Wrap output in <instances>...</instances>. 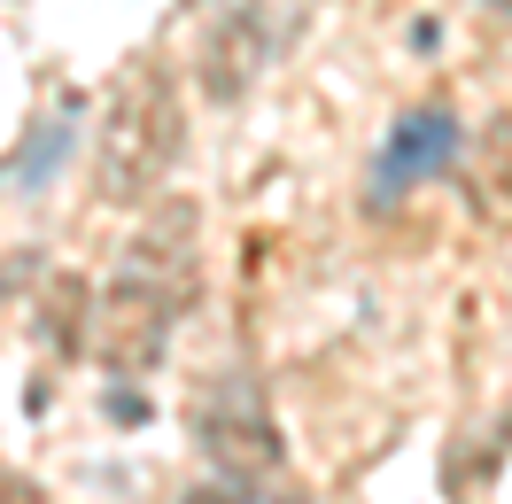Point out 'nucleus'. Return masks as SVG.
I'll list each match as a JSON object with an SVG mask.
<instances>
[{"label":"nucleus","mask_w":512,"mask_h":504,"mask_svg":"<svg viewBox=\"0 0 512 504\" xmlns=\"http://www.w3.org/2000/svg\"><path fill=\"white\" fill-rule=\"evenodd\" d=\"M264 47H272V16H264V0H241L233 16H218V32L202 39V94L210 101H241L249 94V78L264 70Z\"/></svg>","instance_id":"obj_5"},{"label":"nucleus","mask_w":512,"mask_h":504,"mask_svg":"<svg viewBox=\"0 0 512 504\" xmlns=\"http://www.w3.org/2000/svg\"><path fill=\"white\" fill-rule=\"evenodd\" d=\"M194 295V202H163L156 218L132 233L117 280L94 311V349L101 365L125 380V373H148L156 349L171 342V326Z\"/></svg>","instance_id":"obj_1"},{"label":"nucleus","mask_w":512,"mask_h":504,"mask_svg":"<svg viewBox=\"0 0 512 504\" xmlns=\"http://www.w3.org/2000/svg\"><path fill=\"white\" fill-rule=\"evenodd\" d=\"M70 125H78V101H63V109L32 132V148L16 156V194H47L55 187V171H63V156H70Z\"/></svg>","instance_id":"obj_6"},{"label":"nucleus","mask_w":512,"mask_h":504,"mask_svg":"<svg viewBox=\"0 0 512 504\" xmlns=\"http://www.w3.org/2000/svg\"><path fill=\"white\" fill-rule=\"evenodd\" d=\"M39 326H47V342H55V349H78V342H86V280H55Z\"/></svg>","instance_id":"obj_8"},{"label":"nucleus","mask_w":512,"mask_h":504,"mask_svg":"<svg viewBox=\"0 0 512 504\" xmlns=\"http://www.w3.org/2000/svg\"><path fill=\"white\" fill-rule=\"evenodd\" d=\"M194 435H202V450H210V466H218V473H272V466H280L272 411H264V396H256V380L241 373V365H225V373L202 388Z\"/></svg>","instance_id":"obj_3"},{"label":"nucleus","mask_w":512,"mask_h":504,"mask_svg":"<svg viewBox=\"0 0 512 504\" xmlns=\"http://www.w3.org/2000/svg\"><path fill=\"white\" fill-rule=\"evenodd\" d=\"M109 419H148V404H140V396H125V388H109Z\"/></svg>","instance_id":"obj_9"},{"label":"nucleus","mask_w":512,"mask_h":504,"mask_svg":"<svg viewBox=\"0 0 512 504\" xmlns=\"http://www.w3.org/2000/svg\"><path fill=\"white\" fill-rule=\"evenodd\" d=\"M458 156V117L450 101H427V109H404L388 125L381 156H373V179H365V210H396L419 179H435L443 163Z\"/></svg>","instance_id":"obj_4"},{"label":"nucleus","mask_w":512,"mask_h":504,"mask_svg":"<svg viewBox=\"0 0 512 504\" xmlns=\"http://www.w3.org/2000/svg\"><path fill=\"white\" fill-rule=\"evenodd\" d=\"M179 86L163 63H140L132 78H117V94L101 109V132H94V187L101 202H140L156 194V179L171 171L179 156Z\"/></svg>","instance_id":"obj_2"},{"label":"nucleus","mask_w":512,"mask_h":504,"mask_svg":"<svg viewBox=\"0 0 512 504\" xmlns=\"http://www.w3.org/2000/svg\"><path fill=\"white\" fill-rule=\"evenodd\" d=\"M481 8H489V16H497V24H512V0H481Z\"/></svg>","instance_id":"obj_10"},{"label":"nucleus","mask_w":512,"mask_h":504,"mask_svg":"<svg viewBox=\"0 0 512 504\" xmlns=\"http://www.w3.org/2000/svg\"><path fill=\"white\" fill-rule=\"evenodd\" d=\"M179 504H303L295 489L264 481V473H218V481H194Z\"/></svg>","instance_id":"obj_7"},{"label":"nucleus","mask_w":512,"mask_h":504,"mask_svg":"<svg viewBox=\"0 0 512 504\" xmlns=\"http://www.w3.org/2000/svg\"><path fill=\"white\" fill-rule=\"evenodd\" d=\"M179 8H202V0H179Z\"/></svg>","instance_id":"obj_11"}]
</instances>
